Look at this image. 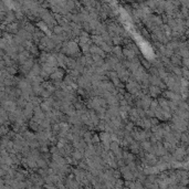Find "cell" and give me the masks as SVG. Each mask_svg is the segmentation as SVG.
<instances>
[{"instance_id":"cell-1","label":"cell","mask_w":189,"mask_h":189,"mask_svg":"<svg viewBox=\"0 0 189 189\" xmlns=\"http://www.w3.org/2000/svg\"><path fill=\"white\" fill-rule=\"evenodd\" d=\"M125 89L127 90V92H128L129 94L135 95L136 93H138L139 91L142 90V85L139 84V83H137L133 76H130V79L128 80V82L126 83Z\"/></svg>"},{"instance_id":"cell-2","label":"cell","mask_w":189,"mask_h":189,"mask_svg":"<svg viewBox=\"0 0 189 189\" xmlns=\"http://www.w3.org/2000/svg\"><path fill=\"white\" fill-rule=\"evenodd\" d=\"M90 54L99 55V56H102L103 59L106 56V53H105L104 51L101 49L99 45H95V44H92V47H91V49H90Z\"/></svg>"},{"instance_id":"cell-3","label":"cell","mask_w":189,"mask_h":189,"mask_svg":"<svg viewBox=\"0 0 189 189\" xmlns=\"http://www.w3.org/2000/svg\"><path fill=\"white\" fill-rule=\"evenodd\" d=\"M117 74H118L119 80H121L122 82H126V83L128 82V80L130 79V76H132V74L129 73V71L126 69V68L123 70H121V71H118Z\"/></svg>"},{"instance_id":"cell-4","label":"cell","mask_w":189,"mask_h":189,"mask_svg":"<svg viewBox=\"0 0 189 189\" xmlns=\"http://www.w3.org/2000/svg\"><path fill=\"white\" fill-rule=\"evenodd\" d=\"M63 75H64L63 71H62L61 69H58L54 73H52V74H51L50 79L52 80V82H62Z\"/></svg>"},{"instance_id":"cell-5","label":"cell","mask_w":189,"mask_h":189,"mask_svg":"<svg viewBox=\"0 0 189 189\" xmlns=\"http://www.w3.org/2000/svg\"><path fill=\"white\" fill-rule=\"evenodd\" d=\"M20 31V27H19V22H13L11 25H7V32L10 35H18V32Z\"/></svg>"},{"instance_id":"cell-6","label":"cell","mask_w":189,"mask_h":189,"mask_svg":"<svg viewBox=\"0 0 189 189\" xmlns=\"http://www.w3.org/2000/svg\"><path fill=\"white\" fill-rule=\"evenodd\" d=\"M123 54H124L125 60H128V61L136 59V55H137L133 50L128 49V48H124L123 49Z\"/></svg>"},{"instance_id":"cell-7","label":"cell","mask_w":189,"mask_h":189,"mask_svg":"<svg viewBox=\"0 0 189 189\" xmlns=\"http://www.w3.org/2000/svg\"><path fill=\"white\" fill-rule=\"evenodd\" d=\"M129 122H133V123H136L137 121H138L139 118H140V116H139L138 114V111H137V109L135 107V109H132L130 111H129Z\"/></svg>"},{"instance_id":"cell-8","label":"cell","mask_w":189,"mask_h":189,"mask_svg":"<svg viewBox=\"0 0 189 189\" xmlns=\"http://www.w3.org/2000/svg\"><path fill=\"white\" fill-rule=\"evenodd\" d=\"M21 135H22L23 138L28 142V144L37 139V134H35V133H32V132H29V130H25V132H23Z\"/></svg>"},{"instance_id":"cell-9","label":"cell","mask_w":189,"mask_h":189,"mask_svg":"<svg viewBox=\"0 0 189 189\" xmlns=\"http://www.w3.org/2000/svg\"><path fill=\"white\" fill-rule=\"evenodd\" d=\"M113 55H114V56H116L117 59L122 61V59L124 58V54H123V49H122L119 45H117V47H113Z\"/></svg>"},{"instance_id":"cell-10","label":"cell","mask_w":189,"mask_h":189,"mask_svg":"<svg viewBox=\"0 0 189 189\" xmlns=\"http://www.w3.org/2000/svg\"><path fill=\"white\" fill-rule=\"evenodd\" d=\"M33 113H35V116L33 117H35L37 119H39V121H42V119L45 118V113L41 109V107H35V111H33Z\"/></svg>"},{"instance_id":"cell-11","label":"cell","mask_w":189,"mask_h":189,"mask_svg":"<svg viewBox=\"0 0 189 189\" xmlns=\"http://www.w3.org/2000/svg\"><path fill=\"white\" fill-rule=\"evenodd\" d=\"M129 148H130V150H132V153H134V154H138V153H140V149H142V147H140V143L134 140L132 144L129 145Z\"/></svg>"},{"instance_id":"cell-12","label":"cell","mask_w":189,"mask_h":189,"mask_svg":"<svg viewBox=\"0 0 189 189\" xmlns=\"http://www.w3.org/2000/svg\"><path fill=\"white\" fill-rule=\"evenodd\" d=\"M91 41H92V43L95 45H101L104 41L102 39V35H91Z\"/></svg>"},{"instance_id":"cell-13","label":"cell","mask_w":189,"mask_h":189,"mask_svg":"<svg viewBox=\"0 0 189 189\" xmlns=\"http://www.w3.org/2000/svg\"><path fill=\"white\" fill-rule=\"evenodd\" d=\"M92 137H93V133H92V132H90V130H87V132L83 135V137H82V138H83V140L87 144V146H90V145H93L92 144Z\"/></svg>"},{"instance_id":"cell-14","label":"cell","mask_w":189,"mask_h":189,"mask_svg":"<svg viewBox=\"0 0 189 189\" xmlns=\"http://www.w3.org/2000/svg\"><path fill=\"white\" fill-rule=\"evenodd\" d=\"M140 147L146 152H153L154 150V148H152V143L149 140H144L143 143H140Z\"/></svg>"},{"instance_id":"cell-15","label":"cell","mask_w":189,"mask_h":189,"mask_svg":"<svg viewBox=\"0 0 189 189\" xmlns=\"http://www.w3.org/2000/svg\"><path fill=\"white\" fill-rule=\"evenodd\" d=\"M148 92H149V95L150 96H153V97H156L157 95L160 93V91H159V89L157 87V86H149V90H148Z\"/></svg>"},{"instance_id":"cell-16","label":"cell","mask_w":189,"mask_h":189,"mask_svg":"<svg viewBox=\"0 0 189 189\" xmlns=\"http://www.w3.org/2000/svg\"><path fill=\"white\" fill-rule=\"evenodd\" d=\"M99 48L103 50L105 53H111V52H113V47L107 44V43H105V42H103L102 44L99 45Z\"/></svg>"},{"instance_id":"cell-17","label":"cell","mask_w":189,"mask_h":189,"mask_svg":"<svg viewBox=\"0 0 189 189\" xmlns=\"http://www.w3.org/2000/svg\"><path fill=\"white\" fill-rule=\"evenodd\" d=\"M52 31H53V35H61L64 33V30H63V28L61 27V25H55L54 28L52 29Z\"/></svg>"},{"instance_id":"cell-18","label":"cell","mask_w":189,"mask_h":189,"mask_svg":"<svg viewBox=\"0 0 189 189\" xmlns=\"http://www.w3.org/2000/svg\"><path fill=\"white\" fill-rule=\"evenodd\" d=\"M123 42H124V39H123L121 35H116V37L113 38V44H115V47L122 44Z\"/></svg>"},{"instance_id":"cell-19","label":"cell","mask_w":189,"mask_h":189,"mask_svg":"<svg viewBox=\"0 0 189 189\" xmlns=\"http://www.w3.org/2000/svg\"><path fill=\"white\" fill-rule=\"evenodd\" d=\"M119 148H121V147H119V142H112V143H111V147H109V150H112L113 153L117 152Z\"/></svg>"},{"instance_id":"cell-20","label":"cell","mask_w":189,"mask_h":189,"mask_svg":"<svg viewBox=\"0 0 189 189\" xmlns=\"http://www.w3.org/2000/svg\"><path fill=\"white\" fill-rule=\"evenodd\" d=\"M38 49H39V47H37V45L33 43V45L30 48V50H29V52H30V54H31V56H33L35 58V55H38L39 53H38Z\"/></svg>"},{"instance_id":"cell-21","label":"cell","mask_w":189,"mask_h":189,"mask_svg":"<svg viewBox=\"0 0 189 189\" xmlns=\"http://www.w3.org/2000/svg\"><path fill=\"white\" fill-rule=\"evenodd\" d=\"M72 156H73V158L74 159H81L83 157V155H82V152H80L78 149H75L74 152L72 153Z\"/></svg>"},{"instance_id":"cell-22","label":"cell","mask_w":189,"mask_h":189,"mask_svg":"<svg viewBox=\"0 0 189 189\" xmlns=\"http://www.w3.org/2000/svg\"><path fill=\"white\" fill-rule=\"evenodd\" d=\"M101 143V138H99V135L97 134H93V137H92V144L93 145H97Z\"/></svg>"},{"instance_id":"cell-23","label":"cell","mask_w":189,"mask_h":189,"mask_svg":"<svg viewBox=\"0 0 189 189\" xmlns=\"http://www.w3.org/2000/svg\"><path fill=\"white\" fill-rule=\"evenodd\" d=\"M37 25H38V27H40V30H41L42 32L48 29V28H47L48 25H47V23H45V22H43V21H40V22H38V23H37Z\"/></svg>"},{"instance_id":"cell-24","label":"cell","mask_w":189,"mask_h":189,"mask_svg":"<svg viewBox=\"0 0 189 189\" xmlns=\"http://www.w3.org/2000/svg\"><path fill=\"white\" fill-rule=\"evenodd\" d=\"M145 113H146V116H147V117H150V118H153V117L155 116V112L150 109H146V111H145Z\"/></svg>"},{"instance_id":"cell-25","label":"cell","mask_w":189,"mask_h":189,"mask_svg":"<svg viewBox=\"0 0 189 189\" xmlns=\"http://www.w3.org/2000/svg\"><path fill=\"white\" fill-rule=\"evenodd\" d=\"M37 164L39 165V166H41V167H44V166H45V161L42 158H41V157H40V158L37 160Z\"/></svg>"},{"instance_id":"cell-26","label":"cell","mask_w":189,"mask_h":189,"mask_svg":"<svg viewBox=\"0 0 189 189\" xmlns=\"http://www.w3.org/2000/svg\"><path fill=\"white\" fill-rule=\"evenodd\" d=\"M142 63H143V64H144L145 66H146V68H149V66H150V65H149V63L147 62V61H146V60H144V61H142Z\"/></svg>"}]
</instances>
